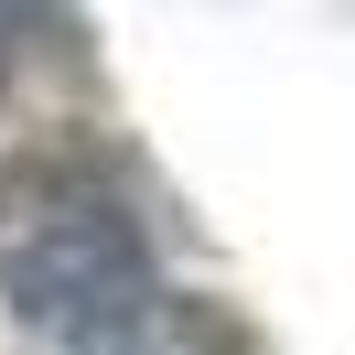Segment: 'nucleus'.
Listing matches in <instances>:
<instances>
[{
	"label": "nucleus",
	"mask_w": 355,
	"mask_h": 355,
	"mask_svg": "<svg viewBox=\"0 0 355 355\" xmlns=\"http://www.w3.org/2000/svg\"><path fill=\"white\" fill-rule=\"evenodd\" d=\"M0 302L44 334H130L140 312H162V269L140 237L130 194L76 151H33L0 173Z\"/></svg>",
	"instance_id": "f257e3e1"
},
{
	"label": "nucleus",
	"mask_w": 355,
	"mask_h": 355,
	"mask_svg": "<svg viewBox=\"0 0 355 355\" xmlns=\"http://www.w3.org/2000/svg\"><path fill=\"white\" fill-rule=\"evenodd\" d=\"M87 355H237V345H226L216 323H194V312H173V302H162V312H140L130 334H97Z\"/></svg>",
	"instance_id": "f03ea898"
}]
</instances>
